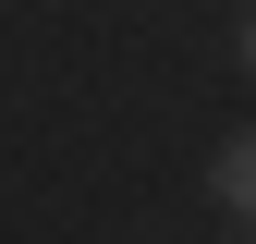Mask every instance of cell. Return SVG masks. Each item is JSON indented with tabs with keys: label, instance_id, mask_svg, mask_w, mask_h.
<instances>
[{
	"label": "cell",
	"instance_id": "3957f363",
	"mask_svg": "<svg viewBox=\"0 0 256 244\" xmlns=\"http://www.w3.org/2000/svg\"><path fill=\"white\" fill-rule=\"evenodd\" d=\"M244 220H256V208H244Z\"/></svg>",
	"mask_w": 256,
	"mask_h": 244
},
{
	"label": "cell",
	"instance_id": "7a4b0ae2",
	"mask_svg": "<svg viewBox=\"0 0 256 244\" xmlns=\"http://www.w3.org/2000/svg\"><path fill=\"white\" fill-rule=\"evenodd\" d=\"M244 74H256V12H244Z\"/></svg>",
	"mask_w": 256,
	"mask_h": 244
},
{
	"label": "cell",
	"instance_id": "6da1fadb",
	"mask_svg": "<svg viewBox=\"0 0 256 244\" xmlns=\"http://www.w3.org/2000/svg\"><path fill=\"white\" fill-rule=\"evenodd\" d=\"M208 183H220V208L244 220V208H256V134H232V146H220V159H208Z\"/></svg>",
	"mask_w": 256,
	"mask_h": 244
}]
</instances>
